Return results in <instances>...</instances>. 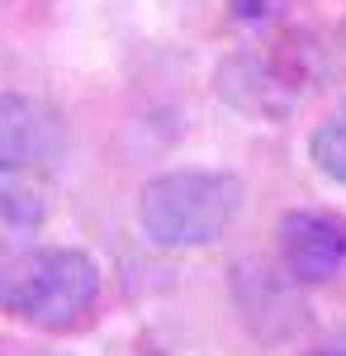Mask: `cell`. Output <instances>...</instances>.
<instances>
[{
  "label": "cell",
  "mask_w": 346,
  "mask_h": 356,
  "mask_svg": "<svg viewBox=\"0 0 346 356\" xmlns=\"http://www.w3.org/2000/svg\"><path fill=\"white\" fill-rule=\"evenodd\" d=\"M100 300V261L81 247L0 243V309L33 328L62 332Z\"/></svg>",
  "instance_id": "7a4b0ae2"
},
{
  "label": "cell",
  "mask_w": 346,
  "mask_h": 356,
  "mask_svg": "<svg viewBox=\"0 0 346 356\" xmlns=\"http://www.w3.org/2000/svg\"><path fill=\"white\" fill-rule=\"evenodd\" d=\"M308 157H313V166H318L327 181L346 186V105L337 114H327L318 129H313V138H308Z\"/></svg>",
  "instance_id": "52a82bcc"
},
{
  "label": "cell",
  "mask_w": 346,
  "mask_h": 356,
  "mask_svg": "<svg viewBox=\"0 0 346 356\" xmlns=\"http://www.w3.org/2000/svg\"><path fill=\"white\" fill-rule=\"evenodd\" d=\"M294 0H228V10H233V19L247 29H275L285 19V10H290Z\"/></svg>",
  "instance_id": "9c48e42d"
},
{
  "label": "cell",
  "mask_w": 346,
  "mask_h": 356,
  "mask_svg": "<svg viewBox=\"0 0 346 356\" xmlns=\"http://www.w3.org/2000/svg\"><path fill=\"white\" fill-rule=\"evenodd\" d=\"M247 204V186L233 171H166L138 195V228L161 252H199L213 247Z\"/></svg>",
  "instance_id": "3957f363"
},
{
  "label": "cell",
  "mask_w": 346,
  "mask_h": 356,
  "mask_svg": "<svg viewBox=\"0 0 346 356\" xmlns=\"http://www.w3.org/2000/svg\"><path fill=\"white\" fill-rule=\"evenodd\" d=\"M280 266L299 285H322L346 266V219L327 209H294L280 219Z\"/></svg>",
  "instance_id": "5b68a950"
},
{
  "label": "cell",
  "mask_w": 346,
  "mask_h": 356,
  "mask_svg": "<svg viewBox=\"0 0 346 356\" xmlns=\"http://www.w3.org/2000/svg\"><path fill=\"white\" fill-rule=\"evenodd\" d=\"M290 271H270L261 261H242L233 275V295H238L242 318L261 337H290L294 328H304V304L294 295Z\"/></svg>",
  "instance_id": "8992f818"
},
{
  "label": "cell",
  "mask_w": 346,
  "mask_h": 356,
  "mask_svg": "<svg viewBox=\"0 0 346 356\" xmlns=\"http://www.w3.org/2000/svg\"><path fill=\"white\" fill-rule=\"evenodd\" d=\"M48 219V204L28 191H0V238L15 243V238H28L38 233Z\"/></svg>",
  "instance_id": "ba28073f"
},
{
  "label": "cell",
  "mask_w": 346,
  "mask_h": 356,
  "mask_svg": "<svg viewBox=\"0 0 346 356\" xmlns=\"http://www.w3.org/2000/svg\"><path fill=\"white\" fill-rule=\"evenodd\" d=\"M62 157V119L48 100L0 90V176L43 171Z\"/></svg>",
  "instance_id": "277c9868"
},
{
  "label": "cell",
  "mask_w": 346,
  "mask_h": 356,
  "mask_svg": "<svg viewBox=\"0 0 346 356\" xmlns=\"http://www.w3.org/2000/svg\"><path fill=\"white\" fill-rule=\"evenodd\" d=\"M313 356H346V347H318Z\"/></svg>",
  "instance_id": "30bf717a"
},
{
  "label": "cell",
  "mask_w": 346,
  "mask_h": 356,
  "mask_svg": "<svg viewBox=\"0 0 346 356\" xmlns=\"http://www.w3.org/2000/svg\"><path fill=\"white\" fill-rule=\"evenodd\" d=\"M322 81V48L299 29H266L256 43L228 53L213 72L218 95L247 119L285 124Z\"/></svg>",
  "instance_id": "6da1fadb"
}]
</instances>
